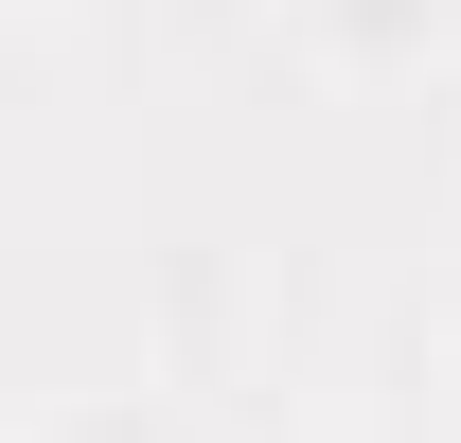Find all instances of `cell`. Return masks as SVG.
I'll use <instances>...</instances> for the list:
<instances>
[{
    "label": "cell",
    "mask_w": 461,
    "mask_h": 443,
    "mask_svg": "<svg viewBox=\"0 0 461 443\" xmlns=\"http://www.w3.org/2000/svg\"><path fill=\"white\" fill-rule=\"evenodd\" d=\"M18 443H71V426H18Z\"/></svg>",
    "instance_id": "cell-1"
}]
</instances>
